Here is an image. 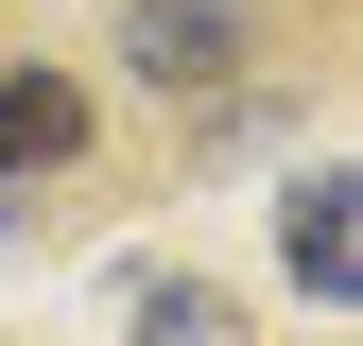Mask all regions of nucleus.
I'll return each mask as SVG.
<instances>
[{
	"mask_svg": "<svg viewBox=\"0 0 363 346\" xmlns=\"http://www.w3.org/2000/svg\"><path fill=\"white\" fill-rule=\"evenodd\" d=\"M121 69L139 86H225L242 69V18H225V0H139V18H121Z\"/></svg>",
	"mask_w": 363,
	"mask_h": 346,
	"instance_id": "obj_1",
	"label": "nucleus"
},
{
	"mask_svg": "<svg viewBox=\"0 0 363 346\" xmlns=\"http://www.w3.org/2000/svg\"><path fill=\"white\" fill-rule=\"evenodd\" d=\"M139 346H242V312H225L208 277H156L139 294Z\"/></svg>",
	"mask_w": 363,
	"mask_h": 346,
	"instance_id": "obj_4",
	"label": "nucleus"
},
{
	"mask_svg": "<svg viewBox=\"0 0 363 346\" xmlns=\"http://www.w3.org/2000/svg\"><path fill=\"white\" fill-rule=\"evenodd\" d=\"M277 260H294V294H363V191H346V173H294Z\"/></svg>",
	"mask_w": 363,
	"mask_h": 346,
	"instance_id": "obj_2",
	"label": "nucleus"
},
{
	"mask_svg": "<svg viewBox=\"0 0 363 346\" xmlns=\"http://www.w3.org/2000/svg\"><path fill=\"white\" fill-rule=\"evenodd\" d=\"M86 156V86L69 69H0V173H69Z\"/></svg>",
	"mask_w": 363,
	"mask_h": 346,
	"instance_id": "obj_3",
	"label": "nucleus"
}]
</instances>
